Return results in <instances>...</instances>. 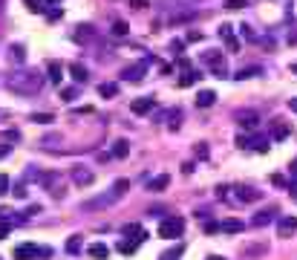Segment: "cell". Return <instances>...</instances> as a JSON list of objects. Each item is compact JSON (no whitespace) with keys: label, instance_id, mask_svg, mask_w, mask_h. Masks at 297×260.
<instances>
[{"label":"cell","instance_id":"6da1fadb","mask_svg":"<svg viewBox=\"0 0 297 260\" xmlns=\"http://www.w3.org/2000/svg\"><path fill=\"white\" fill-rule=\"evenodd\" d=\"M9 90L18 93V96H38V93L44 90V75L35 70H18L9 75Z\"/></svg>","mask_w":297,"mask_h":260},{"label":"cell","instance_id":"7a4b0ae2","mask_svg":"<svg viewBox=\"0 0 297 260\" xmlns=\"http://www.w3.org/2000/svg\"><path fill=\"white\" fill-rule=\"evenodd\" d=\"M182 232H185V220L182 217H164L162 223H159V237H164V240L182 237Z\"/></svg>","mask_w":297,"mask_h":260},{"label":"cell","instance_id":"3957f363","mask_svg":"<svg viewBox=\"0 0 297 260\" xmlns=\"http://www.w3.org/2000/svg\"><path fill=\"white\" fill-rule=\"evenodd\" d=\"M202 61L211 67V72H214V78H228V67H225V58H222V52H216V49H211V52L202 55Z\"/></svg>","mask_w":297,"mask_h":260},{"label":"cell","instance_id":"277c9868","mask_svg":"<svg viewBox=\"0 0 297 260\" xmlns=\"http://www.w3.org/2000/svg\"><path fill=\"white\" fill-rule=\"evenodd\" d=\"M118 199H121V194L113 188L110 194H98V197H92V199H87V203H81V208H84V211H98V208H107V206H113V203H118Z\"/></svg>","mask_w":297,"mask_h":260},{"label":"cell","instance_id":"5b68a950","mask_svg":"<svg viewBox=\"0 0 297 260\" xmlns=\"http://www.w3.org/2000/svg\"><path fill=\"white\" fill-rule=\"evenodd\" d=\"M32 257H49V249H38L32 243H23L15 249V260H32Z\"/></svg>","mask_w":297,"mask_h":260},{"label":"cell","instance_id":"8992f818","mask_svg":"<svg viewBox=\"0 0 297 260\" xmlns=\"http://www.w3.org/2000/svg\"><path fill=\"white\" fill-rule=\"evenodd\" d=\"M153 107H156V99H153V96H142V99L130 101V110H133L136 116H144V113H150Z\"/></svg>","mask_w":297,"mask_h":260},{"label":"cell","instance_id":"52a82bcc","mask_svg":"<svg viewBox=\"0 0 297 260\" xmlns=\"http://www.w3.org/2000/svg\"><path fill=\"white\" fill-rule=\"evenodd\" d=\"M144 72H147V61L133 64V67H127V70L121 72V78H124V81H142V78H144Z\"/></svg>","mask_w":297,"mask_h":260},{"label":"cell","instance_id":"ba28073f","mask_svg":"<svg viewBox=\"0 0 297 260\" xmlns=\"http://www.w3.org/2000/svg\"><path fill=\"white\" fill-rule=\"evenodd\" d=\"M294 232H297V217H280V223H277L280 237H291Z\"/></svg>","mask_w":297,"mask_h":260},{"label":"cell","instance_id":"9c48e42d","mask_svg":"<svg viewBox=\"0 0 297 260\" xmlns=\"http://www.w3.org/2000/svg\"><path fill=\"white\" fill-rule=\"evenodd\" d=\"M219 38L225 41L228 52H237V49H240V44H237V38H234V32H231V26H228V23H222V26H219Z\"/></svg>","mask_w":297,"mask_h":260},{"label":"cell","instance_id":"30bf717a","mask_svg":"<svg viewBox=\"0 0 297 260\" xmlns=\"http://www.w3.org/2000/svg\"><path fill=\"white\" fill-rule=\"evenodd\" d=\"M46 78L52 81V84H61V78H63L61 61H49V64H46Z\"/></svg>","mask_w":297,"mask_h":260},{"label":"cell","instance_id":"8fae6325","mask_svg":"<svg viewBox=\"0 0 297 260\" xmlns=\"http://www.w3.org/2000/svg\"><path fill=\"white\" fill-rule=\"evenodd\" d=\"M168 185H171V177H168V174H159V177H153V180L147 182V191L159 194V191H164Z\"/></svg>","mask_w":297,"mask_h":260},{"label":"cell","instance_id":"7c38bea8","mask_svg":"<svg viewBox=\"0 0 297 260\" xmlns=\"http://www.w3.org/2000/svg\"><path fill=\"white\" fill-rule=\"evenodd\" d=\"M260 197H262V194L257 188H245V185H243V188H237V199H240V203H257Z\"/></svg>","mask_w":297,"mask_h":260},{"label":"cell","instance_id":"4fadbf2b","mask_svg":"<svg viewBox=\"0 0 297 260\" xmlns=\"http://www.w3.org/2000/svg\"><path fill=\"white\" fill-rule=\"evenodd\" d=\"M72 180H75V185H92V180H95V177H92V170H84V168H75L72 170Z\"/></svg>","mask_w":297,"mask_h":260},{"label":"cell","instance_id":"5bb4252c","mask_svg":"<svg viewBox=\"0 0 297 260\" xmlns=\"http://www.w3.org/2000/svg\"><path fill=\"white\" fill-rule=\"evenodd\" d=\"M237 122L243 127H248V130H254V127L260 125V116L257 113H237Z\"/></svg>","mask_w":297,"mask_h":260},{"label":"cell","instance_id":"9a60e30c","mask_svg":"<svg viewBox=\"0 0 297 260\" xmlns=\"http://www.w3.org/2000/svg\"><path fill=\"white\" fill-rule=\"evenodd\" d=\"M245 228V223H240V220H222L219 223V232H225V234H240Z\"/></svg>","mask_w":297,"mask_h":260},{"label":"cell","instance_id":"2e32d148","mask_svg":"<svg viewBox=\"0 0 297 260\" xmlns=\"http://www.w3.org/2000/svg\"><path fill=\"white\" fill-rule=\"evenodd\" d=\"M70 72H72V78L78 81V84H87V78H90V75H87V67H84V64H70Z\"/></svg>","mask_w":297,"mask_h":260},{"label":"cell","instance_id":"e0dca14e","mask_svg":"<svg viewBox=\"0 0 297 260\" xmlns=\"http://www.w3.org/2000/svg\"><path fill=\"white\" fill-rule=\"evenodd\" d=\"M216 101V93L214 90H199V96H196V107H211Z\"/></svg>","mask_w":297,"mask_h":260},{"label":"cell","instance_id":"ac0fdd59","mask_svg":"<svg viewBox=\"0 0 297 260\" xmlns=\"http://www.w3.org/2000/svg\"><path fill=\"white\" fill-rule=\"evenodd\" d=\"M274 217H277V211H274V208H269V211H260V214H254L251 225H269Z\"/></svg>","mask_w":297,"mask_h":260},{"label":"cell","instance_id":"d6986e66","mask_svg":"<svg viewBox=\"0 0 297 260\" xmlns=\"http://www.w3.org/2000/svg\"><path fill=\"white\" fill-rule=\"evenodd\" d=\"M87 251H90L92 257H98V260H107V257H110V249L104 246V243H92Z\"/></svg>","mask_w":297,"mask_h":260},{"label":"cell","instance_id":"ffe728a7","mask_svg":"<svg viewBox=\"0 0 297 260\" xmlns=\"http://www.w3.org/2000/svg\"><path fill=\"white\" fill-rule=\"evenodd\" d=\"M127 153H130V142H124V139H118V142L113 145V156H116V159H124Z\"/></svg>","mask_w":297,"mask_h":260},{"label":"cell","instance_id":"44dd1931","mask_svg":"<svg viewBox=\"0 0 297 260\" xmlns=\"http://www.w3.org/2000/svg\"><path fill=\"white\" fill-rule=\"evenodd\" d=\"M196 78H202V75H199V72H193V70H190V67H188V70L182 72V78H179V87H190V84H193V81H196Z\"/></svg>","mask_w":297,"mask_h":260},{"label":"cell","instance_id":"7402d4cb","mask_svg":"<svg viewBox=\"0 0 297 260\" xmlns=\"http://www.w3.org/2000/svg\"><path fill=\"white\" fill-rule=\"evenodd\" d=\"M182 254H185V246L179 243V246H173V249H168V251H164V254H162L159 260H179Z\"/></svg>","mask_w":297,"mask_h":260},{"label":"cell","instance_id":"603a6c76","mask_svg":"<svg viewBox=\"0 0 297 260\" xmlns=\"http://www.w3.org/2000/svg\"><path fill=\"white\" fill-rule=\"evenodd\" d=\"M254 75H260V67H243V70L234 75V78H237V81H245V78H254Z\"/></svg>","mask_w":297,"mask_h":260},{"label":"cell","instance_id":"cb8c5ba5","mask_svg":"<svg viewBox=\"0 0 297 260\" xmlns=\"http://www.w3.org/2000/svg\"><path fill=\"white\" fill-rule=\"evenodd\" d=\"M32 122L35 125H49V122H55L52 113H32Z\"/></svg>","mask_w":297,"mask_h":260},{"label":"cell","instance_id":"d4e9b609","mask_svg":"<svg viewBox=\"0 0 297 260\" xmlns=\"http://www.w3.org/2000/svg\"><path fill=\"white\" fill-rule=\"evenodd\" d=\"M9 52H12V61H15V64H23V61H26V52H23V46H12Z\"/></svg>","mask_w":297,"mask_h":260},{"label":"cell","instance_id":"484cf974","mask_svg":"<svg viewBox=\"0 0 297 260\" xmlns=\"http://www.w3.org/2000/svg\"><path fill=\"white\" fill-rule=\"evenodd\" d=\"M67 251H70V254H78V251H81V237H70V240H67Z\"/></svg>","mask_w":297,"mask_h":260},{"label":"cell","instance_id":"4316f807","mask_svg":"<svg viewBox=\"0 0 297 260\" xmlns=\"http://www.w3.org/2000/svg\"><path fill=\"white\" fill-rule=\"evenodd\" d=\"M98 93L104 96V99H107V96H116V93H118V84H101Z\"/></svg>","mask_w":297,"mask_h":260},{"label":"cell","instance_id":"83f0119b","mask_svg":"<svg viewBox=\"0 0 297 260\" xmlns=\"http://www.w3.org/2000/svg\"><path fill=\"white\" fill-rule=\"evenodd\" d=\"M61 99L63 101H75V99H78V90H75V87H63V90H61Z\"/></svg>","mask_w":297,"mask_h":260},{"label":"cell","instance_id":"f1b7e54d","mask_svg":"<svg viewBox=\"0 0 297 260\" xmlns=\"http://www.w3.org/2000/svg\"><path fill=\"white\" fill-rule=\"evenodd\" d=\"M127 32H130V29H127L124 20H116V23H113V35H127Z\"/></svg>","mask_w":297,"mask_h":260},{"label":"cell","instance_id":"f546056e","mask_svg":"<svg viewBox=\"0 0 297 260\" xmlns=\"http://www.w3.org/2000/svg\"><path fill=\"white\" fill-rule=\"evenodd\" d=\"M286 136H288V125H277L274 127V139H277V142L280 139H286Z\"/></svg>","mask_w":297,"mask_h":260},{"label":"cell","instance_id":"4dcf8cb0","mask_svg":"<svg viewBox=\"0 0 297 260\" xmlns=\"http://www.w3.org/2000/svg\"><path fill=\"white\" fill-rule=\"evenodd\" d=\"M26 6H29V12H44L46 9L41 0H26Z\"/></svg>","mask_w":297,"mask_h":260},{"label":"cell","instance_id":"1f68e13d","mask_svg":"<svg viewBox=\"0 0 297 260\" xmlns=\"http://www.w3.org/2000/svg\"><path fill=\"white\" fill-rule=\"evenodd\" d=\"M3 194H9V177L6 174H0V197Z\"/></svg>","mask_w":297,"mask_h":260},{"label":"cell","instance_id":"d6a6232c","mask_svg":"<svg viewBox=\"0 0 297 260\" xmlns=\"http://www.w3.org/2000/svg\"><path fill=\"white\" fill-rule=\"evenodd\" d=\"M113 188H116V191H118V194H121V197H124V191H127V188H130V182H127V180H118V182H116V185H113Z\"/></svg>","mask_w":297,"mask_h":260},{"label":"cell","instance_id":"836d02e7","mask_svg":"<svg viewBox=\"0 0 297 260\" xmlns=\"http://www.w3.org/2000/svg\"><path fill=\"white\" fill-rule=\"evenodd\" d=\"M225 6H228V9H243V6H245V0H228Z\"/></svg>","mask_w":297,"mask_h":260},{"label":"cell","instance_id":"e575fe53","mask_svg":"<svg viewBox=\"0 0 297 260\" xmlns=\"http://www.w3.org/2000/svg\"><path fill=\"white\" fill-rule=\"evenodd\" d=\"M240 32H243V38H248V41H254V38H257V35H254V32H251V26H243V29H240Z\"/></svg>","mask_w":297,"mask_h":260},{"label":"cell","instance_id":"d590c367","mask_svg":"<svg viewBox=\"0 0 297 260\" xmlns=\"http://www.w3.org/2000/svg\"><path fill=\"white\" fill-rule=\"evenodd\" d=\"M205 232L208 234H216V232H219V223H205Z\"/></svg>","mask_w":297,"mask_h":260},{"label":"cell","instance_id":"8d00e7d4","mask_svg":"<svg viewBox=\"0 0 297 260\" xmlns=\"http://www.w3.org/2000/svg\"><path fill=\"white\" fill-rule=\"evenodd\" d=\"M196 153H199V156H202V159H205V156H208V148H205V145H202V142H199V145H196Z\"/></svg>","mask_w":297,"mask_h":260},{"label":"cell","instance_id":"74e56055","mask_svg":"<svg viewBox=\"0 0 297 260\" xmlns=\"http://www.w3.org/2000/svg\"><path fill=\"white\" fill-rule=\"evenodd\" d=\"M15 197L23 199V197H26V188H23V185H18V188H15Z\"/></svg>","mask_w":297,"mask_h":260},{"label":"cell","instance_id":"f35d334b","mask_svg":"<svg viewBox=\"0 0 297 260\" xmlns=\"http://www.w3.org/2000/svg\"><path fill=\"white\" fill-rule=\"evenodd\" d=\"M182 46H185L182 41H173V44H171V49H173V52H182Z\"/></svg>","mask_w":297,"mask_h":260},{"label":"cell","instance_id":"ab89813d","mask_svg":"<svg viewBox=\"0 0 297 260\" xmlns=\"http://www.w3.org/2000/svg\"><path fill=\"white\" fill-rule=\"evenodd\" d=\"M130 3H133L136 9H144V6H147V0H130Z\"/></svg>","mask_w":297,"mask_h":260},{"label":"cell","instance_id":"60d3db41","mask_svg":"<svg viewBox=\"0 0 297 260\" xmlns=\"http://www.w3.org/2000/svg\"><path fill=\"white\" fill-rule=\"evenodd\" d=\"M6 234H9V225H0V240H6Z\"/></svg>","mask_w":297,"mask_h":260},{"label":"cell","instance_id":"b9f144b4","mask_svg":"<svg viewBox=\"0 0 297 260\" xmlns=\"http://www.w3.org/2000/svg\"><path fill=\"white\" fill-rule=\"evenodd\" d=\"M3 156H9V145H0V159Z\"/></svg>","mask_w":297,"mask_h":260},{"label":"cell","instance_id":"7bdbcfd3","mask_svg":"<svg viewBox=\"0 0 297 260\" xmlns=\"http://www.w3.org/2000/svg\"><path fill=\"white\" fill-rule=\"evenodd\" d=\"M288 107H291V110L297 113V99H288Z\"/></svg>","mask_w":297,"mask_h":260},{"label":"cell","instance_id":"ee69618b","mask_svg":"<svg viewBox=\"0 0 297 260\" xmlns=\"http://www.w3.org/2000/svg\"><path fill=\"white\" fill-rule=\"evenodd\" d=\"M168 3H193V0H168Z\"/></svg>","mask_w":297,"mask_h":260},{"label":"cell","instance_id":"f6af8a7d","mask_svg":"<svg viewBox=\"0 0 297 260\" xmlns=\"http://www.w3.org/2000/svg\"><path fill=\"white\" fill-rule=\"evenodd\" d=\"M208 260H225V257H219V254H211V257H208Z\"/></svg>","mask_w":297,"mask_h":260},{"label":"cell","instance_id":"bcb514c9","mask_svg":"<svg viewBox=\"0 0 297 260\" xmlns=\"http://www.w3.org/2000/svg\"><path fill=\"white\" fill-rule=\"evenodd\" d=\"M291 168H294V170H297V159H294V165H291Z\"/></svg>","mask_w":297,"mask_h":260},{"label":"cell","instance_id":"7dc6e473","mask_svg":"<svg viewBox=\"0 0 297 260\" xmlns=\"http://www.w3.org/2000/svg\"><path fill=\"white\" fill-rule=\"evenodd\" d=\"M3 116H6V113H3V110H0V119H3Z\"/></svg>","mask_w":297,"mask_h":260},{"label":"cell","instance_id":"c3c4849f","mask_svg":"<svg viewBox=\"0 0 297 260\" xmlns=\"http://www.w3.org/2000/svg\"><path fill=\"white\" fill-rule=\"evenodd\" d=\"M49 3H58V0H49Z\"/></svg>","mask_w":297,"mask_h":260},{"label":"cell","instance_id":"681fc988","mask_svg":"<svg viewBox=\"0 0 297 260\" xmlns=\"http://www.w3.org/2000/svg\"><path fill=\"white\" fill-rule=\"evenodd\" d=\"M294 72H297V67H294Z\"/></svg>","mask_w":297,"mask_h":260}]
</instances>
